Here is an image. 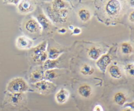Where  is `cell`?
<instances>
[{"mask_svg":"<svg viewBox=\"0 0 134 111\" xmlns=\"http://www.w3.org/2000/svg\"><path fill=\"white\" fill-rule=\"evenodd\" d=\"M37 21L41 28L44 29H48L50 25V22L47 19V18L43 14H40L37 17Z\"/></svg>","mask_w":134,"mask_h":111,"instance_id":"7402d4cb","label":"cell"},{"mask_svg":"<svg viewBox=\"0 0 134 111\" xmlns=\"http://www.w3.org/2000/svg\"><path fill=\"white\" fill-rule=\"evenodd\" d=\"M94 68L91 65L86 63L84 64L80 69L81 73L84 76H91L94 73Z\"/></svg>","mask_w":134,"mask_h":111,"instance_id":"d6986e66","label":"cell"},{"mask_svg":"<svg viewBox=\"0 0 134 111\" xmlns=\"http://www.w3.org/2000/svg\"><path fill=\"white\" fill-rule=\"evenodd\" d=\"M121 50L124 54H130L133 52V48L129 43L125 42L121 44Z\"/></svg>","mask_w":134,"mask_h":111,"instance_id":"603a6c76","label":"cell"},{"mask_svg":"<svg viewBox=\"0 0 134 111\" xmlns=\"http://www.w3.org/2000/svg\"><path fill=\"white\" fill-rule=\"evenodd\" d=\"M72 31L74 34H79L81 32V30L79 27H74Z\"/></svg>","mask_w":134,"mask_h":111,"instance_id":"4316f807","label":"cell"},{"mask_svg":"<svg viewBox=\"0 0 134 111\" xmlns=\"http://www.w3.org/2000/svg\"><path fill=\"white\" fill-rule=\"evenodd\" d=\"M25 29L29 33L35 34L39 32L42 29V28L37 20L31 18L26 22Z\"/></svg>","mask_w":134,"mask_h":111,"instance_id":"8992f818","label":"cell"},{"mask_svg":"<svg viewBox=\"0 0 134 111\" xmlns=\"http://www.w3.org/2000/svg\"><path fill=\"white\" fill-rule=\"evenodd\" d=\"M35 4L31 1H21L18 4V9L21 13H28L34 10Z\"/></svg>","mask_w":134,"mask_h":111,"instance_id":"ba28073f","label":"cell"},{"mask_svg":"<svg viewBox=\"0 0 134 111\" xmlns=\"http://www.w3.org/2000/svg\"><path fill=\"white\" fill-rule=\"evenodd\" d=\"M78 17L82 22H86L91 18V13L90 11L85 8H81L77 13Z\"/></svg>","mask_w":134,"mask_h":111,"instance_id":"e0dca14e","label":"cell"},{"mask_svg":"<svg viewBox=\"0 0 134 111\" xmlns=\"http://www.w3.org/2000/svg\"><path fill=\"white\" fill-rule=\"evenodd\" d=\"M113 100L117 105L123 106L126 102L127 98L125 94L123 92H118L114 94Z\"/></svg>","mask_w":134,"mask_h":111,"instance_id":"9a60e30c","label":"cell"},{"mask_svg":"<svg viewBox=\"0 0 134 111\" xmlns=\"http://www.w3.org/2000/svg\"><path fill=\"white\" fill-rule=\"evenodd\" d=\"M47 43L44 41L34 48L32 58L35 62H44L48 59V53L46 52Z\"/></svg>","mask_w":134,"mask_h":111,"instance_id":"7a4b0ae2","label":"cell"},{"mask_svg":"<svg viewBox=\"0 0 134 111\" xmlns=\"http://www.w3.org/2000/svg\"><path fill=\"white\" fill-rule=\"evenodd\" d=\"M59 32H60V33H64L66 32V29H65V28H61V29H60L59 30Z\"/></svg>","mask_w":134,"mask_h":111,"instance_id":"f546056e","label":"cell"},{"mask_svg":"<svg viewBox=\"0 0 134 111\" xmlns=\"http://www.w3.org/2000/svg\"><path fill=\"white\" fill-rule=\"evenodd\" d=\"M125 70L126 72L131 77H133L134 76V66L133 64H128L125 67Z\"/></svg>","mask_w":134,"mask_h":111,"instance_id":"d4e9b609","label":"cell"},{"mask_svg":"<svg viewBox=\"0 0 134 111\" xmlns=\"http://www.w3.org/2000/svg\"><path fill=\"white\" fill-rule=\"evenodd\" d=\"M111 63V57L109 55L104 54L101 55V56L97 60L96 65L97 68L103 72H105L106 69L109 64Z\"/></svg>","mask_w":134,"mask_h":111,"instance_id":"52a82bcc","label":"cell"},{"mask_svg":"<svg viewBox=\"0 0 134 111\" xmlns=\"http://www.w3.org/2000/svg\"><path fill=\"white\" fill-rule=\"evenodd\" d=\"M59 64V61L57 59H47L44 61L43 64V68L44 70L54 69L56 68Z\"/></svg>","mask_w":134,"mask_h":111,"instance_id":"ffe728a7","label":"cell"},{"mask_svg":"<svg viewBox=\"0 0 134 111\" xmlns=\"http://www.w3.org/2000/svg\"><path fill=\"white\" fill-rule=\"evenodd\" d=\"M48 59H57L61 54V52L58 49L55 48H51L48 51Z\"/></svg>","mask_w":134,"mask_h":111,"instance_id":"cb8c5ba5","label":"cell"},{"mask_svg":"<svg viewBox=\"0 0 134 111\" xmlns=\"http://www.w3.org/2000/svg\"><path fill=\"white\" fill-rule=\"evenodd\" d=\"M101 53L100 49L96 46L91 47L87 52L88 56L91 59L96 60L101 56Z\"/></svg>","mask_w":134,"mask_h":111,"instance_id":"2e32d148","label":"cell"},{"mask_svg":"<svg viewBox=\"0 0 134 111\" xmlns=\"http://www.w3.org/2000/svg\"><path fill=\"white\" fill-rule=\"evenodd\" d=\"M93 111H104V110L102 105L99 104H97L94 106L93 108Z\"/></svg>","mask_w":134,"mask_h":111,"instance_id":"484cf974","label":"cell"},{"mask_svg":"<svg viewBox=\"0 0 134 111\" xmlns=\"http://www.w3.org/2000/svg\"><path fill=\"white\" fill-rule=\"evenodd\" d=\"M29 89L27 82L22 78L12 79L7 85V90L10 93H24Z\"/></svg>","mask_w":134,"mask_h":111,"instance_id":"6da1fadb","label":"cell"},{"mask_svg":"<svg viewBox=\"0 0 134 111\" xmlns=\"http://www.w3.org/2000/svg\"><path fill=\"white\" fill-rule=\"evenodd\" d=\"M121 111H133V108H132L130 107H128L124 108Z\"/></svg>","mask_w":134,"mask_h":111,"instance_id":"f1b7e54d","label":"cell"},{"mask_svg":"<svg viewBox=\"0 0 134 111\" xmlns=\"http://www.w3.org/2000/svg\"><path fill=\"white\" fill-rule=\"evenodd\" d=\"M69 11L67 9H63L59 10H53L50 9L49 15L51 19L56 22L63 23L67 20Z\"/></svg>","mask_w":134,"mask_h":111,"instance_id":"5b68a950","label":"cell"},{"mask_svg":"<svg viewBox=\"0 0 134 111\" xmlns=\"http://www.w3.org/2000/svg\"><path fill=\"white\" fill-rule=\"evenodd\" d=\"M58 76V73L54 69L47 70L44 72V79L50 81L56 79Z\"/></svg>","mask_w":134,"mask_h":111,"instance_id":"44dd1931","label":"cell"},{"mask_svg":"<svg viewBox=\"0 0 134 111\" xmlns=\"http://www.w3.org/2000/svg\"><path fill=\"white\" fill-rule=\"evenodd\" d=\"M70 96V93L68 90L65 88H61L55 95V100L56 102L60 104L65 103Z\"/></svg>","mask_w":134,"mask_h":111,"instance_id":"30bf717a","label":"cell"},{"mask_svg":"<svg viewBox=\"0 0 134 111\" xmlns=\"http://www.w3.org/2000/svg\"><path fill=\"white\" fill-rule=\"evenodd\" d=\"M129 20L130 22H133L134 20V14H133V11H131L130 14L129 15Z\"/></svg>","mask_w":134,"mask_h":111,"instance_id":"83f0119b","label":"cell"},{"mask_svg":"<svg viewBox=\"0 0 134 111\" xmlns=\"http://www.w3.org/2000/svg\"><path fill=\"white\" fill-rule=\"evenodd\" d=\"M121 9L120 2L117 0H110L107 2L105 5V9L107 15L111 17L117 16Z\"/></svg>","mask_w":134,"mask_h":111,"instance_id":"277c9868","label":"cell"},{"mask_svg":"<svg viewBox=\"0 0 134 111\" xmlns=\"http://www.w3.org/2000/svg\"><path fill=\"white\" fill-rule=\"evenodd\" d=\"M16 45L20 49H28L33 45V41L28 37L24 35L18 36L16 39Z\"/></svg>","mask_w":134,"mask_h":111,"instance_id":"9c48e42d","label":"cell"},{"mask_svg":"<svg viewBox=\"0 0 134 111\" xmlns=\"http://www.w3.org/2000/svg\"><path fill=\"white\" fill-rule=\"evenodd\" d=\"M77 92L81 96L87 98H89L92 95L93 93V89L89 84H83L79 87Z\"/></svg>","mask_w":134,"mask_h":111,"instance_id":"7c38bea8","label":"cell"},{"mask_svg":"<svg viewBox=\"0 0 134 111\" xmlns=\"http://www.w3.org/2000/svg\"><path fill=\"white\" fill-rule=\"evenodd\" d=\"M69 28L70 30H73V29H74V27L73 26H70L69 27Z\"/></svg>","mask_w":134,"mask_h":111,"instance_id":"4dcf8cb0","label":"cell"},{"mask_svg":"<svg viewBox=\"0 0 134 111\" xmlns=\"http://www.w3.org/2000/svg\"><path fill=\"white\" fill-rule=\"evenodd\" d=\"M110 76L115 79H119L122 77V73L119 67L117 65H111L108 69Z\"/></svg>","mask_w":134,"mask_h":111,"instance_id":"5bb4252c","label":"cell"},{"mask_svg":"<svg viewBox=\"0 0 134 111\" xmlns=\"http://www.w3.org/2000/svg\"><path fill=\"white\" fill-rule=\"evenodd\" d=\"M34 87L38 93L47 94L55 90L56 86L52 81L43 79L34 83Z\"/></svg>","mask_w":134,"mask_h":111,"instance_id":"3957f363","label":"cell"},{"mask_svg":"<svg viewBox=\"0 0 134 111\" xmlns=\"http://www.w3.org/2000/svg\"><path fill=\"white\" fill-rule=\"evenodd\" d=\"M24 98V93H10L8 97V101L10 104L16 106L22 103Z\"/></svg>","mask_w":134,"mask_h":111,"instance_id":"8fae6325","label":"cell"},{"mask_svg":"<svg viewBox=\"0 0 134 111\" xmlns=\"http://www.w3.org/2000/svg\"><path fill=\"white\" fill-rule=\"evenodd\" d=\"M44 79V71L41 69H36L32 71L29 76L31 83H35Z\"/></svg>","mask_w":134,"mask_h":111,"instance_id":"4fadbf2b","label":"cell"},{"mask_svg":"<svg viewBox=\"0 0 134 111\" xmlns=\"http://www.w3.org/2000/svg\"><path fill=\"white\" fill-rule=\"evenodd\" d=\"M67 3L65 1L56 0L52 2L51 9L53 10H59L63 9H66Z\"/></svg>","mask_w":134,"mask_h":111,"instance_id":"ac0fdd59","label":"cell"}]
</instances>
